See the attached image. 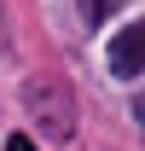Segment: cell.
Returning <instances> with one entry per match:
<instances>
[{"instance_id": "cell-1", "label": "cell", "mask_w": 145, "mask_h": 151, "mask_svg": "<svg viewBox=\"0 0 145 151\" xmlns=\"http://www.w3.org/2000/svg\"><path fill=\"white\" fill-rule=\"evenodd\" d=\"M23 105H29V116H35V128L47 139H70L75 134V105L64 93V81H29L23 87Z\"/></svg>"}, {"instance_id": "cell-2", "label": "cell", "mask_w": 145, "mask_h": 151, "mask_svg": "<svg viewBox=\"0 0 145 151\" xmlns=\"http://www.w3.org/2000/svg\"><path fill=\"white\" fill-rule=\"evenodd\" d=\"M110 70L122 76V81H134V76L145 70V18L122 23V29L110 35Z\"/></svg>"}, {"instance_id": "cell-3", "label": "cell", "mask_w": 145, "mask_h": 151, "mask_svg": "<svg viewBox=\"0 0 145 151\" xmlns=\"http://www.w3.org/2000/svg\"><path fill=\"white\" fill-rule=\"evenodd\" d=\"M81 18H87V23H105L110 18V0H81Z\"/></svg>"}, {"instance_id": "cell-4", "label": "cell", "mask_w": 145, "mask_h": 151, "mask_svg": "<svg viewBox=\"0 0 145 151\" xmlns=\"http://www.w3.org/2000/svg\"><path fill=\"white\" fill-rule=\"evenodd\" d=\"M6 151H35V139H29V134H12V139H6Z\"/></svg>"}, {"instance_id": "cell-5", "label": "cell", "mask_w": 145, "mask_h": 151, "mask_svg": "<svg viewBox=\"0 0 145 151\" xmlns=\"http://www.w3.org/2000/svg\"><path fill=\"white\" fill-rule=\"evenodd\" d=\"M134 122H139V128H145V87H139V93H134Z\"/></svg>"}]
</instances>
